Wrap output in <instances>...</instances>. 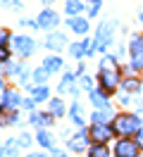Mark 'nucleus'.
I'll return each mask as SVG.
<instances>
[{
    "instance_id": "bb28decb",
    "label": "nucleus",
    "mask_w": 143,
    "mask_h": 157,
    "mask_svg": "<svg viewBox=\"0 0 143 157\" xmlns=\"http://www.w3.org/2000/svg\"><path fill=\"white\" fill-rule=\"evenodd\" d=\"M124 88L126 90H138L141 83H138V78H126V81H124Z\"/></svg>"
},
{
    "instance_id": "aec40b11",
    "label": "nucleus",
    "mask_w": 143,
    "mask_h": 157,
    "mask_svg": "<svg viewBox=\"0 0 143 157\" xmlns=\"http://www.w3.org/2000/svg\"><path fill=\"white\" fill-rule=\"evenodd\" d=\"M17 121V114L14 112H5V109H0V126H7V124H14Z\"/></svg>"
},
{
    "instance_id": "1a4fd4ad",
    "label": "nucleus",
    "mask_w": 143,
    "mask_h": 157,
    "mask_svg": "<svg viewBox=\"0 0 143 157\" xmlns=\"http://www.w3.org/2000/svg\"><path fill=\"white\" fill-rule=\"evenodd\" d=\"M14 45H17V50L24 55V57H29V55L34 52V48H36L34 40L29 38V36H14Z\"/></svg>"
},
{
    "instance_id": "c85d7f7f",
    "label": "nucleus",
    "mask_w": 143,
    "mask_h": 157,
    "mask_svg": "<svg viewBox=\"0 0 143 157\" xmlns=\"http://www.w3.org/2000/svg\"><path fill=\"white\" fill-rule=\"evenodd\" d=\"M7 40H10V31L7 29H0V45H5Z\"/></svg>"
},
{
    "instance_id": "f03ea898",
    "label": "nucleus",
    "mask_w": 143,
    "mask_h": 157,
    "mask_svg": "<svg viewBox=\"0 0 143 157\" xmlns=\"http://www.w3.org/2000/svg\"><path fill=\"white\" fill-rule=\"evenodd\" d=\"M138 128H141V121L133 114H117L114 117V133H119V136L126 138L131 133H138Z\"/></svg>"
},
{
    "instance_id": "c756f323",
    "label": "nucleus",
    "mask_w": 143,
    "mask_h": 157,
    "mask_svg": "<svg viewBox=\"0 0 143 157\" xmlns=\"http://www.w3.org/2000/svg\"><path fill=\"white\" fill-rule=\"evenodd\" d=\"M19 145H22V147H29V145H31V138H29L26 133H24V136L19 138Z\"/></svg>"
},
{
    "instance_id": "412c9836",
    "label": "nucleus",
    "mask_w": 143,
    "mask_h": 157,
    "mask_svg": "<svg viewBox=\"0 0 143 157\" xmlns=\"http://www.w3.org/2000/svg\"><path fill=\"white\" fill-rule=\"evenodd\" d=\"M72 121L79 124V126H84V121H86V117L81 114V107H79V105H72Z\"/></svg>"
},
{
    "instance_id": "393cba45",
    "label": "nucleus",
    "mask_w": 143,
    "mask_h": 157,
    "mask_svg": "<svg viewBox=\"0 0 143 157\" xmlns=\"http://www.w3.org/2000/svg\"><path fill=\"white\" fill-rule=\"evenodd\" d=\"M46 98H48V88H46V86H38V88L34 90V100L41 102V100H46Z\"/></svg>"
},
{
    "instance_id": "a211bd4d",
    "label": "nucleus",
    "mask_w": 143,
    "mask_h": 157,
    "mask_svg": "<svg viewBox=\"0 0 143 157\" xmlns=\"http://www.w3.org/2000/svg\"><path fill=\"white\" fill-rule=\"evenodd\" d=\"M81 7H84V2H81V0H67L65 12H67V14H79Z\"/></svg>"
},
{
    "instance_id": "5701e85b",
    "label": "nucleus",
    "mask_w": 143,
    "mask_h": 157,
    "mask_svg": "<svg viewBox=\"0 0 143 157\" xmlns=\"http://www.w3.org/2000/svg\"><path fill=\"white\" fill-rule=\"evenodd\" d=\"M110 114H112L110 109H105V112H93V121L95 124H107V121H110Z\"/></svg>"
},
{
    "instance_id": "4be33fe9",
    "label": "nucleus",
    "mask_w": 143,
    "mask_h": 157,
    "mask_svg": "<svg viewBox=\"0 0 143 157\" xmlns=\"http://www.w3.org/2000/svg\"><path fill=\"white\" fill-rule=\"evenodd\" d=\"M48 74H50V71H48L46 67L36 69V71H34V81H36V83H41V86H43V83H46V81H48Z\"/></svg>"
},
{
    "instance_id": "9b49d317",
    "label": "nucleus",
    "mask_w": 143,
    "mask_h": 157,
    "mask_svg": "<svg viewBox=\"0 0 143 157\" xmlns=\"http://www.w3.org/2000/svg\"><path fill=\"white\" fill-rule=\"evenodd\" d=\"M17 105H19V95L14 90H5V93H2V107L12 109V107H17Z\"/></svg>"
},
{
    "instance_id": "b1692460",
    "label": "nucleus",
    "mask_w": 143,
    "mask_h": 157,
    "mask_svg": "<svg viewBox=\"0 0 143 157\" xmlns=\"http://www.w3.org/2000/svg\"><path fill=\"white\" fill-rule=\"evenodd\" d=\"M38 143L43 147H53V136L48 131H38Z\"/></svg>"
},
{
    "instance_id": "7c9ffc66",
    "label": "nucleus",
    "mask_w": 143,
    "mask_h": 157,
    "mask_svg": "<svg viewBox=\"0 0 143 157\" xmlns=\"http://www.w3.org/2000/svg\"><path fill=\"white\" fill-rule=\"evenodd\" d=\"M84 48H86V55H91V52H93V43L86 38V40H84Z\"/></svg>"
},
{
    "instance_id": "4468645a",
    "label": "nucleus",
    "mask_w": 143,
    "mask_h": 157,
    "mask_svg": "<svg viewBox=\"0 0 143 157\" xmlns=\"http://www.w3.org/2000/svg\"><path fill=\"white\" fill-rule=\"evenodd\" d=\"M91 102L100 109H107V95H105L103 90H93V93H91Z\"/></svg>"
},
{
    "instance_id": "a878e982",
    "label": "nucleus",
    "mask_w": 143,
    "mask_h": 157,
    "mask_svg": "<svg viewBox=\"0 0 143 157\" xmlns=\"http://www.w3.org/2000/svg\"><path fill=\"white\" fill-rule=\"evenodd\" d=\"M69 52H72V57H76V59H81V57H84V52H86V48H84V43H81V45H72V48H69Z\"/></svg>"
},
{
    "instance_id": "f257e3e1",
    "label": "nucleus",
    "mask_w": 143,
    "mask_h": 157,
    "mask_svg": "<svg viewBox=\"0 0 143 157\" xmlns=\"http://www.w3.org/2000/svg\"><path fill=\"white\" fill-rule=\"evenodd\" d=\"M100 83L105 90H114L119 83V69H117L112 57H105L100 62Z\"/></svg>"
},
{
    "instance_id": "f704fd0d",
    "label": "nucleus",
    "mask_w": 143,
    "mask_h": 157,
    "mask_svg": "<svg viewBox=\"0 0 143 157\" xmlns=\"http://www.w3.org/2000/svg\"><path fill=\"white\" fill-rule=\"evenodd\" d=\"M50 157H65V155H62L60 150H53V155H50Z\"/></svg>"
},
{
    "instance_id": "f3484780",
    "label": "nucleus",
    "mask_w": 143,
    "mask_h": 157,
    "mask_svg": "<svg viewBox=\"0 0 143 157\" xmlns=\"http://www.w3.org/2000/svg\"><path fill=\"white\" fill-rule=\"evenodd\" d=\"M48 107H50V114H53V117H62V114H65V105H62V100H50V105H48Z\"/></svg>"
},
{
    "instance_id": "4c0bfd02",
    "label": "nucleus",
    "mask_w": 143,
    "mask_h": 157,
    "mask_svg": "<svg viewBox=\"0 0 143 157\" xmlns=\"http://www.w3.org/2000/svg\"><path fill=\"white\" fill-rule=\"evenodd\" d=\"M0 90H2V81H0Z\"/></svg>"
},
{
    "instance_id": "2f4dec72",
    "label": "nucleus",
    "mask_w": 143,
    "mask_h": 157,
    "mask_svg": "<svg viewBox=\"0 0 143 157\" xmlns=\"http://www.w3.org/2000/svg\"><path fill=\"white\" fill-rule=\"evenodd\" d=\"M81 86H84V88H91V86H93V81H91L88 76H81Z\"/></svg>"
},
{
    "instance_id": "ddd939ff",
    "label": "nucleus",
    "mask_w": 143,
    "mask_h": 157,
    "mask_svg": "<svg viewBox=\"0 0 143 157\" xmlns=\"http://www.w3.org/2000/svg\"><path fill=\"white\" fill-rule=\"evenodd\" d=\"M31 124H36V126H50L53 117L48 112H38V114H31Z\"/></svg>"
},
{
    "instance_id": "58836bf2",
    "label": "nucleus",
    "mask_w": 143,
    "mask_h": 157,
    "mask_svg": "<svg viewBox=\"0 0 143 157\" xmlns=\"http://www.w3.org/2000/svg\"><path fill=\"white\" fill-rule=\"evenodd\" d=\"M0 155H2V147H0Z\"/></svg>"
},
{
    "instance_id": "dca6fc26",
    "label": "nucleus",
    "mask_w": 143,
    "mask_h": 157,
    "mask_svg": "<svg viewBox=\"0 0 143 157\" xmlns=\"http://www.w3.org/2000/svg\"><path fill=\"white\" fill-rule=\"evenodd\" d=\"M91 157H110V150H107V145L105 143H95L93 147H91V152H88Z\"/></svg>"
},
{
    "instance_id": "e433bc0d",
    "label": "nucleus",
    "mask_w": 143,
    "mask_h": 157,
    "mask_svg": "<svg viewBox=\"0 0 143 157\" xmlns=\"http://www.w3.org/2000/svg\"><path fill=\"white\" fill-rule=\"evenodd\" d=\"M141 24H143V12H141Z\"/></svg>"
},
{
    "instance_id": "423d86ee",
    "label": "nucleus",
    "mask_w": 143,
    "mask_h": 157,
    "mask_svg": "<svg viewBox=\"0 0 143 157\" xmlns=\"http://www.w3.org/2000/svg\"><path fill=\"white\" fill-rule=\"evenodd\" d=\"M112 29H114V21L100 24V29H98V38H95V45H98V48L110 45V40H112Z\"/></svg>"
},
{
    "instance_id": "2eb2a0df",
    "label": "nucleus",
    "mask_w": 143,
    "mask_h": 157,
    "mask_svg": "<svg viewBox=\"0 0 143 157\" xmlns=\"http://www.w3.org/2000/svg\"><path fill=\"white\" fill-rule=\"evenodd\" d=\"M17 147H19V140H10L2 145V155L0 157H17Z\"/></svg>"
},
{
    "instance_id": "9d476101",
    "label": "nucleus",
    "mask_w": 143,
    "mask_h": 157,
    "mask_svg": "<svg viewBox=\"0 0 143 157\" xmlns=\"http://www.w3.org/2000/svg\"><path fill=\"white\" fill-rule=\"evenodd\" d=\"M65 36H62V33H50V36H48L46 38V48L48 50H60V48H65Z\"/></svg>"
},
{
    "instance_id": "6e6552de",
    "label": "nucleus",
    "mask_w": 143,
    "mask_h": 157,
    "mask_svg": "<svg viewBox=\"0 0 143 157\" xmlns=\"http://www.w3.org/2000/svg\"><path fill=\"white\" fill-rule=\"evenodd\" d=\"M57 14L53 10H43L41 12V17H38V29H53V26H57Z\"/></svg>"
},
{
    "instance_id": "cd10ccee",
    "label": "nucleus",
    "mask_w": 143,
    "mask_h": 157,
    "mask_svg": "<svg viewBox=\"0 0 143 157\" xmlns=\"http://www.w3.org/2000/svg\"><path fill=\"white\" fill-rule=\"evenodd\" d=\"M100 2H103V0H91V12H88L91 17H95V14H98V10H100Z\"/></svg>"
},
{
    "instance_id": "39448f33",
    "label": "nucleus",
    "mask_w": 143,
    "mask_h": 157,
    "mask_svg": "<svg viewBox=\"0 0 143 157\" xmlns=\"http://www.w3.org/2000/svg\"><path fill=\"white\" fill-rule=\"evenodd\" d=\"M112 133H114V128H110L107 124H93V128H91V138L95 143H107L112 138Z\"/></svg>"
},
{
    "instance_id": "473e14b6",
    "label": "nucleus",
    "mask_w": 143,
    "mask_h": 157,
    "mask_svg": "<svg viewBox=\"0 0 143 157\" xmlns=\"http://www.w3.org/2000/svg\"><path fill=\"white\" fill-rule=\"evenodd\" d=\"M10 55H7V50H5V45H0V62H2V59H7Z\"/></svg>"
},
{
    "instance_id": "c9c22d12",
    "label": "nucleus",
    "mask_w": 143,
    "mask_h": 157,
    "mask_svg": "<svg viewBox=\"0 0 143 157\" xmlns=\"http://www.w3.org/2000/svg\"><path fill=\"white\" fill-rule=\"evenodd\" d=\"M136 143H138V145H143V133H138V138H136Z\"/></svg>"
},
{
    "instance_id": "6ab92c4d",
    "label": "nucleus",
    "mask_w": 143,
    "mask_h": 157,
    "mask_svg": "<svg viewBox=\"0 0 143 157\" xmlns=\"http://www.w3.org/2000/svg\"><path fill=\"white\" fill-rule=\"evenodd\" d=\"M43 67H46L48 71L53 74V71H57V69L62 67V59H60V57H46V62H43Z\"/></svg>"
},
{
    "instance_id": "f8f14e48",
    "label": "nucleus",
    "mask_w": 143,
    "mask_h": 157,
    "mask_svg": "<svg viewBox=\"0 0 143 157\" xmlns=\"http://www.w3.org/2000/svg\"><path fill=\"white\" fill-rule=\"evenodd\" d=\"M67 24L76 31V33H86L88 31V19H81V17H74V19H67Z\"/></svg>"
},
{
    "instance_id": "20e7f679",
    "label": "nucleus",
    "mask_w": 143,
    "mask_h": 157,
    "mask_svg": "<svg viewBox=\"0 0 143 157\" xmlns=\"http://www.w3.org/2000/svg\"><path fill=\"white\" fill-rule=\"evenodd\" d=\"M131 64H133V69H143V40H141V36L131 38Z\"/></svg>"
},
{
    "instance_id": "72a5a7b5",
    "label": "nucleus",
    "mask_w": 143,
    "mask_h": 157,
    "mask_svg": "<svg viewBox=\"0 0 143 157\" xmlns=\"http://www.w3.org/2000/svg\"><path fill=\"white\" fill-rule=\"evenodd\" d=\"M34 102H36L34 98H31V100H24V107H26V109H31V107H34Z\"/></svg>"
},
{
    "instance_id": "0eeeda50",
    "label": "nucleus",
    "mask_w": 143,
    "mask_h": 157,
    "mask_svg": "<svg viewBox=\"0 0 143 157\" xmlns=\"http://www.w3.org/2000/svg\"><path fill=\"white\" fill-rule=\"evenodd\" d=\"M88 138H91V133L88 131H79L74 138H69V150H74V152H86V145H88Z\"/></svg>"
},
{
    "instance_id": "7ed1b4c3",
    "label": "nucleus",
    "mask_w": 143,
    "mask_h": 157,
    "mask_svg": "<svg viewBox=\"0 0 143 157\" xmlns=\"http://www.w3.org/2000/svg\"><path fill=\"white\" fill-rule=\"evenodd\" d=\"M138 143H133V140H129V138H122L119 143H117V157H138Z\"/></svg>"
}]
</instances>
